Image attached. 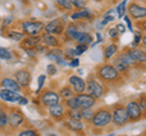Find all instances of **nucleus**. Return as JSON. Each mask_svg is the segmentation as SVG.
<instances>
[{"mask_svg": "<svg viewBox=\"0 0 146 136\" xmlns=\"http://www.w3.org/2000/svg\"><path fill=\"white\" fill-rule=\"evenodd\" d=\"M117 55L119 56V57L122 58V60L124 61V62L127 63V65L130 67V69H131V68H140V67H144V65H141V63H139L138 61L135 60L134 57H131V56L129 55V53H128V52L125 51V50H123L122 52L117 53Z\"/></svg>", "mask_w": 146, "mask_h": 136, "instance_id": "obj_22", "label": "nucleus"}, {"mask_svg": "<svg viewBox=\"0 0 146 136\" xmlns=\"http://www.w3.org/2000/svg\"><path fill=\"white\" fill-rule=\"evenodd\" d=\"M42 42L46 45V46H50V48H58L61 45V42L58 40L57 35L49 34V33H45V32L42 35Z\"/></svg>", "mask_w": 146, "mask_h": 136, "instance_id": "obj_23", "label": "nucleus"}, {"mask_svg": "<svg viewBox=\"0 0 146 136\" xmlns=\"http://www.w3.org/2000/svg\"><path fill=\"white\" fill-rule=\"evenodd\" d=\"M7 119H9L7 124H10L11 128L16 129V128H18V126H21L22 124H23L25 117L20 111H12L10 114H9Z\"/></svg>", "mask_w": 146, "mask_h": 136, "instance_id": "obj_17", "label": "nucleus"}, {"mask_svg": "<svg viewBox=\"0 0 146 136\" xmlns=\"http://www.w3.org/2000/svg\"><path fill=\"white\" fill-rule=\"evenodd\" d=\"M65 27H66V23L62 18H55L44 26V32L54 35H61L63 33V30H65Z\"/></svg>", "mask_w": 146, "mask_h": 136, "instance_id": "obj_9", "label": "nucleus"}, {"mask_svg": "<svg viewBox=\"0 0 146 136\" xmlns=\"http://www.w3.org/2000/svg\"><path fill=\"white\" fill-rule=\"evenodd\" d=\"M112 123V112H111V108L110 107H100L98 108L96 111H94V114L93 118L90 120V125H91V129L94 130H102L105 128Z\"/></svg>", "mask_w": 146, "mask_h": 136, "instance_id": "obj_2", "label": "nucleus"}, {"mask_svg": "<svg viewBox=\"0 0 146 136\" xmlns=\"http://www.w3.org/2000/svg\"><path fill=\"white\" fill-rule=\"evenodd\" d=\"M141 43H143L144 48H146V34H143V37H141Z\"/></svg>", "mask_w": 146, "mask_h": 136, "instance_id": "obj_52", "label": "nucleus"}, {"mask_svg": "<svg viewBox=\"0 0 146 136\" xmlns=\"http://www.w3.org/2000/svg\"><path fill=\"white\" fill-rule=\"evenodd\" d=\"M112 112V124L117 126V128H121V126H124L129 123V117H128V113L125 110V105L123 103H117L111 108Z\"/></svg>", "mask_w": 146, "mask_h": 136, "instance_id": "obj_4", "label": "nucleus"}, {"mask_svg": "<svg viewBox=\"0 0 146 136\" xmlns=\"http://www.w3.org/2000/svg\"><path fill=\"white\" fill-rule=\"evenodd\" d=\"M58 95H60V97H61V98L66 100V98H68V97L73 96V95H76V92L73 91L72 86H71L70 84H68V85H66V86H63V88L60 90V92H58Z\"/></svg>", "mask_w": 146, "mask_h": 136, "instance_id": "obj_29", "label": "nucleus"}, {"mask_svg": "<svg viewBox=\"0 0 146 136\" xmlns=\"http://www.w3.org/2000/svg\"><path fill=\"white\" fill-rule=\"evenodd\" d=\"M7 37L11 40H13V42H21L25 38V33L23 32H17V30H10L7 33Z\"/></svg>", "mask_w": 146, "mask_h": 136, "instance_id": "obj_32", "label": "nucleus"}, {"mask_svg": "<svg viewBox=\"0 0 146 136\" xmlns=\"http://www.w3.org/2000/svg\"><path fill=\"white\" fill-rule=\"evenodd\" d=\"M45 80H46V75H45V74H42V75L38 77V90H36V92H39L40 90L43 89Z\"/></svg>", "mask_w": 146, "mask_h": 136, "instance_id": "obj_43", "label": "nucleus"}, {"mask_svg": "<svg viewBox=\"0 0 146 136\" xmlns=\"http://www.w3.org/2000/svg\"><path fill=\"white\" fill-rule=\"evenodd\" d=\"M113 12H115V10H110L107 13H105L101 22H100V24H101L102 27H105L106 24H108L110 22H113L115 21V16H113Z\"/></svg>", "mask_w": 146, "mask_h": 136, "instance_id": "obj_33", "label": "nucleus"}, {"mask_svg": "<svg viewBox=\"0 0 146 136\" xmlns=\"http://www.w3.org/2000/svg\"><path fill=\"white\" fill-rule=\"evenodd\" d=\"M111 60H112V62H111V63L116 67V69H117L118 72H119V73H121L123 77H124L125 79H127V78H129V75H130V71H131V69H130V67L128 66L127 63H125L124 61H123L122 58H121L119 56H118V55H115V56H113V57L111 58Z\"/></svg>", "mask_w": 146, "mask_h": 136, "instance_id": "obj_13", "label": "nucleus"}, {"mask_svg": "<svg viewBox=\"0 0 146 136\" xmlns=\"http://www.w3.org/2000/svg\"><path fill=\"white\" fill-rule=\"evenodd\" d=\"M116 11H117L118 18H122V17L125 15V12H127V0H123L122 3L118 4V6L116 7Z\"/></svg>", "mask_w": 146, "mask_h": 136, "instance_id": "obj_34", "label": "nucleus"}, {"mask_svg": "<svg viewBox=\"0 0 146 136\" xmlns=\"http://www.w3.org/2000/svg\"><path fill=\"white\" fill-rule=\"evenodd\" d=\"M70 66H71V67H74V68L78 67V66H79V58H78V57H73L72 61L70 62Z\"/></svg>", "mask_w": 146, "mask_h": 136, "instance_id": "obj_48", "label": "nucleus"}, {"mask_svg": "<svg viewBox=\"0 0 146 136\" xmlns=\"http://www.w3.org/2000/svg\"><path fill=\"white\" fill-rule=\"evenodd\" d=\"M38 135V133H36L35 130L33 129H29V130H23L20 133V136H35Z\"/></svg>", "mask_w": 146, "mask_h": 136, "instance_id": "obj_45", "label": "nucleus"}, {"mask_svg": "<svg viewBox=\"0 0 146 136\" xmlns=\"http://www.w3.org/2000/svg\"><path fill=\"white\" fill-rule=\"evenodd\" d=\"M46 71H48L49 75H55L57 73V67H56V65H49L46 67Z\"/></svg>", "mask_w": 146, "mask_h": 136, "instance_id": "obj_44", "label": "nucleus"}, {"mask_svg": "<svg viewBox=\"0 0 146 136\" xmlns=\"http://www.w3.org/2000/svg\"><path fill=\"white\" fill-rule=\"evenodd\" d=\"M116 27H117V29L119 30V33H124V32H125V26H124V24L119 23V24H117Z\"/></svg>", "mask_w": 146, "mask_h": 136, "instance_id": "obj_49", "label": "nucleus"}, {"mask_svg": "<svg viewBox=\"0 0 146 136\" xmlns=\"http://www.w3.org/2000/svg\"><path fill=\"white\" fill-rule=\"evenodd\" d=\"M108 35H110V38H111L112 40H115V42H117L118 38H119V30L117 29V27H112V28H110L108 29Z\"/></svg>", "mask_w": 146, "mask_h": 136, "instance_id": "obj_37", "label": "nucleus"}, {"mask_svg": "<svg viewBox=\"0 0 146 136\" xmlns=\"http://www.w3.org/2000/svg\"><path fill=\"white\" fill-rule=\"evenodd\" d=\"M15 80L21 88H27L31 83V73L26 69H20L15 73Z\"/></svg>", "mask_w": 146, "mask_h": 136, "instance_id": "obj_18", "label": "nucleus"}, {"mask_svg": "<svg viewBox=\"0 0 146 136\" xmlns=\"http://www.w3.org/2000/svg\"><path fill=\"white\" fill-rule=\"evenodd\" d=\"M80 29H79V23L78 22H74L72 21L70 22L68 24H66L65 27V30H63V42L66 43H71V42H74V38L77 33H78Z\"/></svg>", "mask_w": 146, "mask_h": 136, "instance_id": "obj_11", "label": "nucleus"}, {"mask_svg": "<svg viewBox=\"0 0 146 136\" xmlns=\"http://www.w3.org/2000/svg\"><path fill=\"white\" fill-rule=\"evenodd\" d=\"M80 114H82V120L89 124L91 118H93L94 111H93V108H84V110H80Z\"/></svg>", "mask_w": 146, "mask_h": 136, "instance_id": "obj_30", "label": "nucleus"}, {"mask_svg": "<svg viewBox=\"0 0 146 136\" xmlns=\"http://www.w3.org/2000/svg\"><path fill=\"white\" fill-rule=\"evenodd\" d=\"M141 37H143V33H141V30H140L139 33L135 34V38H134V42H133L131 46H139V44L141 43Z\"/></svg>", "mask_w": 146, "mask_h": 136, "instance_id": "obj_46", "label": "nucleus"}, {"mask_svg": "<svg viewBox=\"0 0 146 136\" xmlns=\"http://www.w3.org/2000/svg\"><path fill=\"white\" fill-rule=\"evenodd\" d=\"M22 96L18 92L15 91H11V90H7V89H1L0 90V100L3 101H6V102H17L20 101V98Z\"/></svg>", "mask_w": 146, "mask_h": 136, "instance_id": "obj_21", "label": "nucleus"}, {"mask_svg": "<svg viewBox=\"0 0 146 136\" xmlns=\"http://www.w3.org/2000/svg\"><path fill=\"white\" fill-rule=\"evenodd\" d=\"M76 50H77V53H78V56H80L82 53H84L86 50L89 49V45L86 44H76Z\"/></svg>", "mask_w": 146, "mask_h": 136, "instance_id": "obj_41", "label": "nucleus"}, {"mask_svg": "<svg viewBox=\"0 0 146 136\" xmlns=\"http://www.w3.org/2000/svg\"><path fill=\"white\" fill-rule=\"evenodd\" d=\"M18 103H20V105H27V103H28V100H27L25 96H22L20 98V101H18Z\"/></svg>", "mask_w": 146, "mask_h": 136, "instance_id": "obj_51", "label": "nucleus"}, {"mask_svg": "<svg viewBox=\"0 0 146 136\" xmlns=\"http://www.w3.org/2000/svg\"><path fill=\"white\" fill-rule=\"evenodd\" d=\"M55 4H56V6L58 9H61V10H65V11H70L72 12L73 11V5L71 4L70 0H55Z\"/></svg>", "mask_w": 146, "mask_h": 136, "instance_id": "obj_28", "label": "nucleus"}, {"mask_svg": "<svg viewBox=\"0 0 146 136\" xmlns=\"http://www.w3.org/2000/svg\"><path fill=\"white\" fill-rule=\"evenodd\" d=\"M49 113L54 119L56 120H62L63 118L66 117V110H65V106L61 105L60 102L56 103V105H52L49 107Z\"/></svg>", "mask_w": 146, "mask_h": 136, "instance_id": "obj_19", "label": "nucleus"}, {"mask_svg": "<svg viewBox=\"0 0 146 136\" xmlns=\"http://www.w3.org/2000/svg\"><path fill=\"white\" fill-rule=\"evenodd\" d=\"M127 12L128 16L131 17V20L134 21L146 18V6L138 3H130L127 6Z\"/></svg>", "mask_w": 146, "mask_h": 136, "instance_id": "obj_8", "label": "nucleus"}, {"mask_svg": "<svg viewBox=\"0 0 146 136\" xmlns=\"http://www.w3.org/2000/svg\"><path fill=\"white\" fill-rule=\"evenodd\" d=\"M66 117L71 119H82L80 108H68L66 111Z\"/></svg>", "mask_w": 146, "mask_h": 136, "instance_id": "obj_31", "label": "nucleus"}, {"mask_svg": "<svg viewBox=\"0 0 146 136\" xmlns=\"http://www.w3.org/2000/svg\"><path fill=\"white\" fill-rule=\"evenodd\" d=\"M45 56H46V58H49V60H52L57 63L58 61H61L62 58H65V51L60 48H52L50 51L45 53Z\"/></svg>", "mask_w": 146, "mask_h": 136, "instance_id": "obj_26", "label": "nucleus"}, {"mask_svg": "<svg viewBox=\"0 0 146 136\" xmlns=\"http://www.w3.org/2000/svg\"><path fill=\"white\" fill-rule=\"evenodd\" d=\"M60 95L58 92L56 91H52V90H48V91H45L42 94V96H40V100H42L43 105L45 107H50L52 105H56V103L60 102Z\"/></svg>", "mask_w": 146, "mask_h": 136, "instance_id": "obj_14", "label": "nucleus"}, {"mask_svg": "<svg viewBox=\"0 0 146 136\" xmlns=\"http://www.w3.org/2000/svg\"><path fill=\"white\" fill-rule=\"evenodd\" d=\"M0 58H3V60H11L12 58V53L9 51L7 49L5 48H0Z\"/></svg>", "mask_w": 146, "mask_h": 136, "instance_id": "obj_39", "label": "nucleus"}, {"mask_svg": "<svg viewBox=\"0 0 146 136\" xmlns=\"http://www.w3.org/2000/svg\"><path fill=\"white\" fill-rule=\"evenodd\" d=\"M85 83H86L85 92L93 95V96L96 98V100L104 97L105 95L108 92V90H110L107 85L104 84L101 80H99V79L96 78V75L93 74V73L89 74L88 79L85 80Z\"/></svg>", "mask_w": 146, "mask_h": 136, "instance_id": "obj_3", "label": "nucleus"}, {"mask_svg": "<svg viewBox=\"0 0 146 136\" xmlns=\"http://www.w3.org/2000/svg\"><path fill=\"white\" fill-rule=\"evenodd\" d=\"M1 86L4 89H7V90H11V91H15V92H20L21 86L18 85V83L16 80L10 79V78H5L1 80Z\"/></svg>", "mask_w": 146, "mask_h": 136, "instance_id": "obj_27", "label": "nucleus"}, {"mask_svg": "<svg viewBox=\"0 0 146 136\" xmlns=\"http://www.w3.org/2000/svg\"><path fill=\"white\" fill-rule=\"evenodd\" d=\"M42 42V35H28L27 38H23L21 40V48L22 49H29V48H35L38 44Z\"/></svg>", "mask_w": 146, "mask_h": 136, "instance_id": "obj_20", "label": "nucleus"}, {"mask_svg": "<svg viewBox=\"0 0 146 136\" xmlns=\"http://www.w3.org/2000/svg\"><path fill=\"white\" fill-rule=\"evenodd\" d=\"M44 26L40 21H25L22 22V32L26 35H38L44 30Z\"/></svg>", "mask_w": 146, "mask_h": 136, "instance_id": "obj_6", "label": "nucleus"}, {"mask_svg": "<svg viewBox=\"0 0 146 136\" xmlns=\"http://www.w3.org/2000/svg\"><path fill=\"white\" fill-rule=\"evenodd\" d=\"M96 37H98V43H101V42H102V37H101V34L98 33V34H96Z\"/></svg>", "mask_w": 146, "mask_h": 136, "instance_id": "obj_53", "label": "nucleus"}, {"mask_svg": "<svg viewBox=\"0 0 146 136\" xmlns=\"http://www.w3.org/2000/svg\"><path fill=\"white\" fill-rule=\"evenodd\" d=\"M138 103H139V106L141 108V111H144L146 110V94H141L139 95V97H138Z\"/></svg>", "mask_w": 146, "mask_h": 136, "instance_id": "obj_40", "label": "nucleus"}, {"mask_svg": "<svg viewBox=\"0 0 146 136\" xmlns=\"http://www.w3.org/2000/svg\"><path fill=\"white\" fill-rule=\"evenodd\" d=\"M7 117H9V114H7L5 111L0 110V129L5 128V126L7 125V121H9Z\"/></svg>", "mask_w": 146, "mask_h": 136, "instance_id": "obj_35", "label": "nucleus"}, {"mask_svg": "<svg viewBox=\"0 0 146 136\" xmlns=\"http://www.w3.org/2000/svg\"><path fill=\"white\" fill-rule=\"evenodd\" d=\"M123 18H124L125 23H127V26H128V29L133 32V23H131V21H130V17L128 16V15H124V16H123Z\"/></svg>", "mask_w": 146, "mask_h": 136, "instance_id": "obj_47", "label": "nucleus"}, {"mask_svg": "<svg viewBox=\"0 0 146 136\" xmlns=\"http://www.w3.org/2000/svg\"><path fill=\"white\" fill-rule=\"evenodd\" d=\"M65 128H67L72 133H76V134H84V128H85V124L82 119H71L68 118L67 120H65Z\"/></svg>", "mask_w": 146, "mask_h": 136, "instance_id": "obj_15", "label": "nucleus"}, {"mask_svg": "<svg viewBox=\"0 0 146 136\" xmlns=\"http://www.w3.org/2000/svg\"><path fill=\"white\" fill-rule=\"evenodd\" d=\"M71 20L74 21V22H83V21H93L95 18V13L90 10L88 7H83L80 10H77V11H72L71 13Z\"/></svg>", "mask_w": 146, "mask_h": 136, "instance_id": "obj_10", "label": "nucleus"}, {"mask_svg": "<svg viewBox=\"0 0 146 136\" xmlns=\"http://www.w3.org/2000/svg\"><path fill=\"white\" fill-rule=\"evenodd\" d=\"M93 35H91L90 33H88V32H84V30H79L78 33H77L76 38H74V43L76 44H86L89 45L93 43Z\"/></svg>", "mask_w": 146, "mask_h": 136, "instance_id": "obj_25", "label": "nucleus"}, {"mask_svg": "<svg viewBox=\"0 0 146 136\" xmlns=\"http://www.w3.org/2000/svg\"><path fill=\"white\" fill-rule=\"evenodd\" d=\"M12 21H13V18H12V17H6V18L3 21V26H7L9 23H11Z\"/></svg>", "mask_w": 146, "mask_h": 136, "instance_id": "obj_50", "label": "nucleus"}, {"mask_svg": "<svg viewBox=\"0 0 146 136\" xmlns=\"http://www.w3.org/2000/svg\"><path fill=\"white\" fill-rule=\"evenodd\" d=\"M76 101H77V107L80 108V110H84V108H93L96 105L98 100L95 98L93 95H90L88 92H80V94H76Z\"/></svg>", "mask_w": 146, "mask_h": 136, "instance_id": "obj_7", "label": "nucleus"}, {"mask_svg": "<svg viewBox=\"0 0 146 136\" xmlns=\"http://www.w3.org/2000/svg\"><path fill=\"white\" fill-rule=\"evenodd\" d=\"M125 110L128 113V117H129V121L130 123H136L143 119V111L138 103V100H130V101L127 102L125 105Z\"/></svg>", "mask_w": 146, "mask_h": 136, "instance_id": "obj_5", "label": "nucleus"}, {"mask_svg": "<svg viewBox=\"0 0 146 136\" xmlns=\"http://www.w3.org/2000/svg\"><path fill=\"white\" fill-rule=\"evenodd\" d=\"M143 118H146V110L144 111V114H143Z\"/></svg>", "mask_w": 146, "mask_h": 136, "instance_id": "obj_54", "label": "nucleus"}, {"mask_svg": "<svg viewBox=\"0 0 146 136\" xmlns=\"http://www.w3.org/2000/svg\"><path fill=\"white\" fill-rule=\"evenodd\" d=\"M124 50L131 57H134L139 63L146 65V49H140L138 46H131V48L127 46L124 48Z\"/></svg>", "mask_w": 146, "mask_h": 136, "instance_id": "obj_16", "label": "nucleus"}, {"mask_svg": "<svg viewBox=\"0 0 146 136\" xmlns=\"http://www.w3.org/2000/svg\"><path fill=\"white\" fill-rule=\"evenodd\" d=\"M68 84L72 86L73 91H74L76 94H80V92L85 91V88H86L85 80L83 78H80L79 75H77V74L70 75V78H68Z\"/></svg>", "mask_w": 146, "mask_h": 136, "instance_id": "obj_12", "label": "nucleus"}, {"mask_svg": "<svg viewBox=\"0 0 146 136\" xmlns=\"http://www.w3.org/2000/svg\"><path fill=\"white\" fill-rule=\"evenodd\" d=\"M65 107H67V108H78L77 107V101H76L74 95L65 100Z\"/></svg>", "mask_w": 146, "mask_h": 136, "instance_id": "obj_36", "label": "nucleus"}, {"mask_svg": "<svg viewBox=\"0 0 146 136\" xmlns=\"http://www.w3.org/2000/svg\"><path fill=\"white\" fill-rule=\"evenodd\" d=\"M135 27H136V28H138L139 30L145 32V33H146V18L135 21Z\"/></svg>", "mask_w": 146, "mask_h": 136, "instance_id": "obj_42", "label": "nucleus"}, {"mask_svg": "<svg viewBox=\"0 0 146 136\" xmlns=\"http://www.w3.org/2000/svg\"><path fill=\"white\" fill-rule=\"evenodd\" d=\"M118 53V45L117 43H111L105 46L104 49V60L105 62H108L111 58Z\"/></svg>", "mask_w": 146, "mask_h": 136, "instance_id": "obj_24", "label": "nucleus"}, {"mask_svg": "<svg viewBox=\"0 0 146 136\" xmlns=\"http://www.w3.org/2000/svg\"><path fill=\"white\" fill-rule=\"evenodd\" d=\"M71 4L73 5V7L77 9V10H80L86 6V0H70Z\"/></svg>", "mask_w": 146, "mask_h": 136, "instance_id": "obj_38", "label": "nucleus"}, {"mask_svg": "<svg viewBox=\"0 0 146 136\" xmlns=\"http://www.w3.org/2000/svg\"><path fill=\"white\" fill-rule=\"evenodd\" d=\"M95 75L99 80H101L107 86H121L124 84L125 78L116 69V67L110 62H105L96 66L95 68Z\"/></svg>", "mask_w": 146, "mask_h": 136, "instance_id": "obj_1", "label": "nucleus"}]
</instances>
